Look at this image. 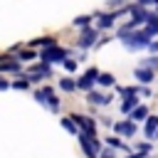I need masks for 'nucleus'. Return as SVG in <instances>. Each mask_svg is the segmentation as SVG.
I'll use <instances>...</instances> for the list:
<instances>
[{
  "label": "nucleus",
  "instance_id": "obj_1",
  "mask_svg": "<svg viewBox=\"0 0 158 158\" xmlns=\"http://www.w3.org/2000/svg\"><path fill=\"white\" fill-rule=\"evenodd\" d=\"M118 37L123 40V44L128 49H143V47L151 44V37L146 32H126V35H118Z\"/></svg>",
  "mask_w": 158,
  "mask_h": 158
},
{
  "label": "nucleus",
  "instance_id": "obj_2",
  "mask_svg": "<svg viewBox=\"0 0 158 158\" xmlns=\"http://www.w3.org/2000/svg\"><path fill=\"white\" fill-rule=\"evenodd\" d=\"M77 138H79L81 148L86 151V156H89V158H96V151H99V138H94V136H89V133H77Z\"/></svg>",
  "mask_w": 158,
  "mask_h": 158
},
{
  "label": "nucleus",
  "instance_id": "obj_3",
  "mask_svg": "<svg viewBox=\"0 0 158 158\" xmlns=\"http://www.w3.org/2000/svg\"><path fill=\"white\" fill-rule=\"evenodd\" d=\"M40 59H42L44 64H49V62H64V59H67V52L59 49L57 44H52V47H47V49L40 54Z\"/></svg>",
  "mask_w": 158,
  "mask_h": 158
},
{
  "label": "nucleus",
  "instance_id": "obj_4",
  "mask_svg": "<svg viewBox=\"0 0 158 158\" xmlns=\"http://www.w3.org/2000/svg\"><path fill=\"white\" fill-rule=\"evenodd\" d=\"M35 99L40 101V104H47L52 111H59V101L54 99V91L49 89V86H44V89H40L37 94H35Z\"/></svg>",
  "mask_w": 158,
  "mask_h": 158
},
{
  "label": "nucleus",
  "instance_id": "obj_5",
  "mask_svg": "<svg viewBox=\"0 0 158 158\" xmlns=\"http://www.w3.org/2000/svg\"><path fill=\"white\" fill-rule=\"evenodd\" d=\"M96 77H99V72L96 69H89L84 77H79L74 84L79 86V89H84V91H91V86H94V81H96Z\"/></svg>",
  "mask_w": 158,
  "mask_h": 158
},
{
  "label": "nucleus",
  "instance_id": "obj_6",
  "mask_svg": "<svg viewBox=\"0 0 158 158\" xmlns=\"http://www.w3.org/2000/svg\"><path fill=\"white\" fill-rule=\"evenodd\" d=\"M69 118H74L81 128H84V133H89V136H94V121L89 118V116H69Z\"/></svg>",
  "mask_w": 158,
  "mask_h": 158
},
{
  "label": "nucleus",
  "instance_id": "obj_7",
  "mask_svg": "<svg viewBox=\"0 0 158 158\" xmlns=\"http://www.w3.org/2000/svg\"><path fill=\"white\" fill-rule=\"evenodd\" d=\"M148 37H153V35H158V15H148V20H146V30H143Z\"/></svg>",
  "mask_w": 158,
  "mask_h": 158
},
{
  "label": "nucleus",
  "instance_id": "obj_8",
  "mask_svg": "<svg viewBox=\"0 0 158 158\" xmlns=\"http://www.w3.org/2000/svg\"><path fill=\"white\" fill-rule=\"evenodd\" d=\"M96 40V30H84L81 32V40H79V47H91Z\"/></svg>",
  "mask_w": 158,
  "mask_h": 158
},
{
  "label": "nucleus",
  "instance_id": "obj_9",
  "mask_svg": "<svg viewBox=\"0 0 158 158\" xmlns=\"http://www.w3.org/2000/svg\"><path fill=\"white\" fill-rule=\"evenodd\" d=\"M114 128H116L118 133H123V136H133V131H136V126H133L131 121H118Z\"/></svg>",
  "mask_w": 158,
  "mask_h": 158
},
{
  "label": "nucleus",
  "instance_id": "obj_10",
  "mask_svg": "<svg viewBox=\"0 0 158 158\" xmlns=\"http://www.w3.org/2000/svg\"><path fill=\"white\" fill-rule=\"evenodd\" d=\"M156 131H158V116H148V121H146V136L156 138Z\"/></svg>",
  "mask_w": 158,
  "mask_h": 158
},
{
  "label": "nucleus",
  "instance_id": "obj_11",
  "mask_svg": "<svg viewBox=\"0 0 158 158\" xmlns=\"http://www.w3.org/2000/svg\"><path fill=\"white\" fill-rule=\"evenodd\" d=\"M133 74H136V79H138V81H143V84H148V81H153V72H151V69H146V67H141V69H136Z\"/></svg>",
  "mask_w": 158,
  "mask_h": 158
},
{
  "label": "nucleus",
  "instance_id": "obj_12",
  "mask_svg": "<svg viewBox=\"0 0 158 158\" xmlns=\"http://www.w3.org/2000/svg\"><path fill=\"white\" fill-rule=\"evenodd\" d=\"M109 99H111V96H106V94L89 91V104H94V106H99V104H109Z\"/></svg>",
  "mask_w": 158,
  "mask_h": 158
},
{
  "label": "nucleus",
  "instance_id": "obj_13",
  "mask_svg": "<svg viewBox=\"0 0 158 158\" xmlns=\"http://www.w3.org/2000/svg\"><path fill=\"white\" fill-rule=\"evenodd\" d=\"M136 106H138V99L131 94V96H126V99H123V104H121V111H133Z\"/></svg>",
  "mask_w": 158,
  "mask_h": 158
},
{
  "label": "nucleus",
  "instance_id": "obj_14",
  "mask_svg": "<svg viewBox=\"0 0 158 158\" xmlns=\"http://www.w3.org/2000/svg\"><path fill=\"white\" fill-rule=\"evenodd\" d=\"M146 116H148V109H146V106H136V109L131 111V118H133V121H141V118H146Z\"/></svg>",
  "mask_w": 158,
  "mask_h": 158
},
{
  "label": "nucleus",
  "instance_id": "obj_15",
  "mask_svg": "<svg viewBox=\"0 0 158 158\" xmlns=\"http://www.w3.org/2000/svg\"><path fill=\"white\" fill-rule=\"evenodd\" d=\"M114 25V15H101L99 17V27L101 30H106V27H111Z\"/></svg>",
  "mask_w": 158,
  "mask_h": 158
},
{
  "label": "nucleus",
  "instance_id": "obj_16",
  "mask_svg": "<svg viewBox=\"0 0 158 158\" xmlns=\"http://www.w3.org/2000/svg\"><path fill=\"white\" fill-rule=\"evenodd\" d=\"M32 44H42V47L47 49V47L54 44V40H52V37H40V40H32Z\"/></svg>",
  "mask_w": 158,
  "mask_h": 158
},
{
  "label": "nucleus",
  "instance_id": "obj_17",
  "mask_svg": "<svg viewBox=\"0 0 158 158\" xmlns=\"http://www.w3.org/2000/svg\"><path fill=\"white\" fill-rule=\"evenodd\" d=\"M96 81H99V84H104V86H111V84H114V77H111V74H99V77H96Z\"/></svg>",
  "mask_w": 158,
  "mask_h": 158
},
{
  "label": "nucleus",
  "instance_id": "obj_18",
  "mask_svg": "<svg viewBox=\"0 0 158 158\" xmlns=\"http://www.w3.org/2000/svg\"><path fill=\"white\" fill-rule=\"evenodd\" d=\"M10 69H20V62H0V72H10Z\"/></svg>",
  "mask_w": 158,
  "mask_h": 158
},
{
  "label": "nucleus",
  "instance_id": "obj_19",
  "mask_svg": "<svg viewBox=\"0 0 158 158\" xmlns=\"http://www.w3.org/2000/svg\"><path fill=\"white\" fill-rule=\"evenodd\" d=\"M62 126H64L67 131H72V133H79V128L74 126V121H72V118H62Z\"/></svg>",
  "mask_w": 158,
  "mask_h": 158
},
{
  "label": "nucleus",
  "instance_id": "obj_20",
  "mask_svg": "<svg viewBox=\"0 0 158 158\" xmlns=\"http://www.w3.org/2000/svg\"><path fill=\"white\" fill-rule=\"evenodd\" d=\"M59 86H62L64 91H74V86H77V84H74L72 79H62V81H59Z\"/></svg>",
  "mask_w": 158,
  "mask_h": 158
},
{
  "label": "nucleus",
  "instance_id": "obj_21",
  "mask_svg": "<svg viewBox=\"0 0 158 158\" xmlns=\"http://www.w3.org/2000/svg\"><path fill=\"white\" fill-rule=\"evenodd\" d=\"M27 84H30L27 79H15V81H12V86H15V89H27Z\"/></svg>",
  "mask_w": 158,
  "mask_h": 158
},
{
  "label": "nucleus",
  "instance_id": "obj_22",
  "mask_svg": "<svg viewBox=\"0 0 158 158\" xmlns=\"http://www.w3.org/2000/svg\"><path fill=\"white\" fill-rule=\"evenodd\" d=\"M74 25H77V27H86V25H89V17H86V15H84V17H77Z\"/></svg>",
  "mask_w": 158,
  "mask_h": 158
},
{
  "label": "nucleus",
  "instance_id": "obj_23",
  "mask_svg": "<svg viewBox=\"0 0 158 158\" xmlns=\"http://www.w3.org/2000/svg\"><path fill=\"white\" fill-rule=\"evenodd\" d=\"M62 64H64V69H69V72H74V69H77V62H74V59H64Z\"/></svg>",
  "mask_w": 158,
  "mask_h": 158
},
{
  "label": "nucleus",
  "instance_id": "obj_24",
  "mask_svg": "<svg viewBox=\"0 0 158 158\" xmlns=\"http://www.w3.org/2000/svg\"><path fill=\"white\" fill-rule=\"evenodd\" d=\"M148 67H158V59H156V57H151V59H146V69H148Z\"/></svg>",
  "mask_w": 158,
  "mask_h": 158
},
{
  "label": "nucleus",
  "instance_id": "obj_25",
  "mask_svg": "<svg viewBox=\"0 0 158 158\" xmlns=\"http://www.w3.org/2000/svg\"><path fill=\"white\" fill-rule=\"evenodd\" d=\"M109 143H111V146H118V148H123V143H121V141H116V138H109Z\"/></svg>",
  "mask_w": 158,
  "mask_h": 158
},
{
  "label": "nucleus",
  "instance_id": "obj_26",
  "mask_svg": "<svg viewBox=\"0 0 158 158\" xmlns=\"http://www.w3.org/2000/svg\"><path fill=\"white\" fill-rule=\"evenodd\" d=\"M148 47H151V49H153V52H158V42H151V44H148Z\"/></svg>",
  "mask_w": 158,
  "mask_h": 158
},
{
  "label": "nucleus",
  "instance_id": "obj_27",
  "mask_svg": "<svg viewBox=\"0 0 158 158\" xmlns=\"http://www.w3.org/2000/svg\"><path fill=\"white\" fill-rule=\"evenodd\" d=\"M5 86H7V81H2V79H0V89H5Z\"/></svg>",
  "mask_w": 158,
  "mask_h": 158
},
{
  "label": "nucleus",
  "instance_id": "obj_28",
  "mask_svg": "<svg viewBox=\"0 0 158 158\" xmlns=\"http://www.w3.org/2000/svg\"><path fill=\"white\" fill-rule=\"evenodd\" d=\"M104 158H114V156H111V153H106V156H104Z\"/></svg>",
  "mask_w": 158,
  "mask_h": 158
}]
</instances>
